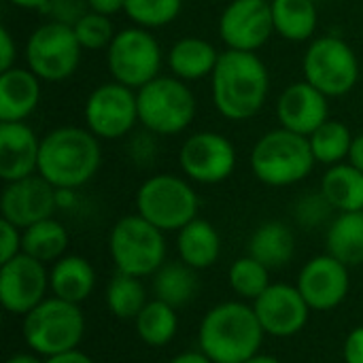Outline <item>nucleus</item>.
Segmentation results:
<instances>
[{"instance_id": "nucleus-1", "label": "nucleus", "mask_w": 363, "mask_h": 363, "mask_svg": "<svg viewBox=\"0 0 363 363\" xmlns=\"http://www.w3.org/2000/svg\"><path fill=\"white\" fill-rule=\"evenodd\" d=\"M270 83V70L257 53L225 49L211 74L213 106L228 121H249L266 106Z\"/></svg>"}, {"instance_id": "nucleus-2", "label": "nucleus", "mask_w": 363, "mask_h": 363, "mask_svg": "<svg viewBox=\"0 0 363 363\" xmlns=\"http://www.w3.org/2000/svg\"><path fill=\"white\" fill-rule=\"evenodd\" d=\"M102 140L87 128L60 125L40 138L38 174L55 189L87 185L102 166Z\"/></svg>"}, {"instance_id": "nucleus-3", "label": "nucleus", "mask_w": 363, "mask_h": 363, "mask_svg": "<svg viewBox=\"0 0 363 363\" xmlns=\"http://www.w3.org/2000/svg\"><path fill=\"white\" fill-rule=\"evenodd\" d=\"M264 328L245 302L213 306L198 330V347L213 363H245L255 357L264 342Z\"/></svg>"}, {"instance_id": "nucleus-4", "label": "nucleus", "mask_w": 363, "mask_h": 363, "mask_svg": "<svg viewBox=\"0 0 363 363\" xmlns=\"http://www.w3.org/2000/svg\"><path fill=\"white\" fill-rule=\"evenodd\" d=\"M249 166L262 185L283 189L308 179L317 166V160L308 136L279 125L255 140L249 153Z\"/></svg>"}, {"instance_id": "nucleus-5", "label": "nucleus", "mask_w": 363, "mask_h": 363, "mask_svg": "<svg viewBox=\"0 0 363 363\" xmlns=\"http://www.w3.org/2000/svg\"><path fill=\"white\" fill-rule=\"evenodd\" d=\"M138 123L143 130L164 138L183 134L196 119L198 100L191 87L168 74H160L136 91Z\"/></svg>"}, {"instance_id": "nucleus-6", "label": "nucleus", "mask_w": 363, "mask_h": 363, "mask_svg": "<svg viewBox=\"0 0 363 363\" xmlns=\"http://www.w3.org/2000/svg\"><path fill=\"white\" fill-rule=\"evenodd\" d=\"M200 198L187 177L160 172L136 191V213L162 232H179L198 217Z\"/></svg>"}, {"instance_id": "nucleus-7", "label": "nucleus", "mask_w": 363, "mask_h": 363, "mask_svg": "<svg viewBox=\"0 0 363 363\" xmlns=\"http://www.w3.org/2000/svg\"><path fill=\"white\" fill-rule=\"evenodd\" d=\"M164 234L138 213L121 217L108 234V253L117 272L138 279L155 274L166 264Z\"/></svg>"}, {"instance_id": "nucleus-8", "label": "nucleus", "mask_w": 363, "mask_h": 363, "mask_svg": "<svg viewBox=\"0 0 363 363\" xmlns=\"http://www.w3.org/2000/svg\"><path fill=\"white\" fill-rule=\"evenodd\" d=\"M304 81L328 98H342L359 83V57L355 49L336 34L315 36L302 55Z\"/></svg>"}, {"instance_id": "nucleus-9", "label": "nucleus", "mask_w": 363, "mask_h": 363, "mask_svg": "<svg viewBox=\"0 0 363 363\" xmlns=\"http://www.w3.org/2000/svg\"><path fill=\"white\" fill-rule=\"evenodd\" d=\"M23 340L32 353L51 357L79 349L85 336V317L79 304L47 298L23 317Z\"/></svg>"}, {"instance_id": "nucleus-10", "label": "nucleus", "mask_w": 363, "mask_h": 363, "mask_svg": "<svg viewBox=\"0 0 363 363\" xmlns=\"http://www.w3.org/2000/svg\"><path fill=\"white\" fill-rule=\"evenodd\" d=\"M83 57V47L74 34V28L64 21L47 19L36 26L23 45L26 66L43 83H62L70 79Z\"/></svg>"}, {"instance_id": "nucleus-11", "label": "nucleus", "mask_w": 363, "mask_h": 363, "mask_svg": "<svg viewBox=\"0 0 363 363\" xmlns=\"http://www.w3.org/2000/svg\"><path fill=\"white\" fill-rule=\"evenodd\" d=\"M164 62L166 55L153 30L138 26L117 30L113 43L106 49V68L113 81L136 91L162 74Z\"/></svg>"}, {"instance_id": "nucleus-12", "label": "nucleus", "mask_w": 363, "mask_h": 363, "mask_svg": "<svg viewBox=\"0 0 363 363\" xmlns=\"http://www.w3.org/2000/svg\"><path fill=\"white\" fill-rule=\"evenodd\" d=\"M85 128L104 140H119L132 136L138 123L136 89L117 81H106L94 87L83 106Z\"/></svg>"}, {"instance_id": "nucleus-13", "label": "nucleus", "mask_w": 363, "mask_h": 363, "mask_svg": "<svg viewBox=\"0 0 363 363\" xmlns=\"http://www.w3.org/2000/svg\"><path fill=\"white\" fill-rule=\"evenodd\" d=\"M177 160L183 177L198 185H219L228 181L238 166L234 143L215 130L189 134L183 140Z\"/></svg>"}, {"instance_id": "nucleus-14", "label": "nucleus", "mask_w": 363, "mask_h": 363, "mask_svg": "<svg viewBox=\"0 0 363 363\" xmlns=\"http://www.w3.org/2000/svg\"><path fill=\"white\" fill-rule=\"evenodd\" d=\"M225 49L257 53L274 34L270 0H230L217 21Z\"/></svg>"}, {"instance_id": "nucleus-15", "label": "nucleus", "mask_w": 363, "mask_h": 363, "mask_svg": "<svg viewBox=\"0 0 363 363\" xmlns=\"http://www.w3.org/2000/svg\"><path fill=\"white\" fill-rule=\"evenodd\" d=\"M49 289L47 264L26 253L0 264V304L6 313L26 317L47 300Z\"/></svg>"}, {"instance_id": "nucleus-16", "label": "nucleus", "mask_w": 363, "mask_h": 363, "mask_svg": "<svg viewBox=\"0 0 363 363\" xmlns=\"http://www.w3.org/2000/svg\"><path fill=\"white\" fill-rule=\"evenodd\" d=\"M296 287L311 311H334L349 296V266L330 253L317 255L302 266Z\"/></svg>"}, {"instance_id": "nucleus-17", "label": "nucleus", "mask_w": 363, "mask_h": 363, "mask_svg": "<svg viewBox=\"0 0 363 363\" xmlns=\"http://www.w3.org/2000/svg\"><path fill=\"white\" fill-rule=\"evenodd\" d=\"M57 211V189L40 174H32L19 181L4 183L0 196L2 219L11 221L19 230H26L43 219L53 217Z\"/></svg>"}, {"instance_id": "nucleus-18", "label": "nucleus", "mask_w": 363, "mask_h": 363, "mask_svg": "<svg viewBox=\"0 0 363 363\" xmlns=\"http://www.w3.org/2000/svg\"><path fill=\"white\" fill-rule=\"evenodd\" d=\"M253 311L272 338H291L300 334L311 317V306L294 285L272 283L257 300H253Z\"/></svg>"}, {"instance_id": "nucleus-19", "label": "nucleus", "mask_w": 363, "mask_h": 363, "mask_svg": "<svg viewBox=\"0 0 363 363\" xmlns=\"http://www.w3.org/2000/svg\"><path fill=\"white\" fill-rule=\"evenodd\" d=\"M274 111L281 128L311 136L330 119V98L302 79L289 83L279 94Z\"/></svg>"}, {"instance_id": "nucleus-20", "label": "nucleus", "mask_w": 363, "mask_h": 363, "mask_svg": "<svg viewBox=\"0 0 363 363\" xmlns=\"http://www.w3.org/2000/svg\"><path fill=\"white\" fill-rule=\"evenodd\" d=\"M40 138L26 121H0V179L4 183L38 174Z\"/></svg>"}, {"instance_id": "nucleus-21", "label": "nucleus", "mask_w": 363, "mask_h": 363, "mask_svg": "<svg viewBox=\"0 0 363 363\" xmlns=\"http://www.w3.org/2000/svg\"><path fill=\"white\" fill-rule=\"evenodd\" d=\"M43 98V81L28 66L0 72V121H28Z\"/></svg>"}, {"instance_id": "nucleus-22", "label": "nucleus", "mask_w": 363, "mask_h": 363, "mask_svg": "<svg viewBox=\"0 0 363 363\" xmlns=\"http://www.w3.org/2000/svg\"><path fill=\"white\" fill-rule=\"evenodd\" d=\"M221 57V51L202 36H183L172 43V47L166 53V66L170 68V74L185 81H202L211 79L217 62Z\"/></svg>"}, {"instance_id": "nucleus-23", "label": "nucleus", "mask_w": 363, "mask_h": 363, "mask_svg": "<svg viewBox=\"0 0 363 363\" xmlns=\"http://www.w3.org/2000/svg\"><path fill=\"white\" fill-rule=\"evenodd\" d=\"M51 294L70 304H83L96 287V270L81 255H64L49 270Z\"/></svg>"}, {"instance_id": "nucleus-24", "label": "nucleus", "mask_w": 363, "mask_h": 363, "mask_svg": "<svg viewBox=\"0 0 363 363\" xmlns=\"http://www.w3.org/2000/svg\"><path fill=\"white\" fill-rule=\"evenodd\" d=\"M177 251L181 262L194 270H206L213 268L221 255V236L211 221L196 217L177 232Z\"/></svg>"}, {"instance_id": "nucleus-25", "label": "nucleus", "mask_w": 363, "mask_h": 363, "mask_svg": "<svg viewBox=\"0 0 363 363\" xmlns=\"http://www.w3.org/2000/svg\"><path fill=\"white\" fill-rule=\"evenodd\" d=\"M274 34L289 43H311L319 28L317 0H270Z\"/></svg>"}, {"instance_id": "nucleus-26", "label": "nucleus", "mask_w": 363, "mask_h": 363, "mask_svg": "<svg viewBox=\"0 0 363 363\" xmlns=\"http://www.w3.org/2000/svg\"><path fill=\"white\" fill-rule=\"evenodd\" d=\"M296 236L283 221L262 223L249 238V255L270 270H281L294 259Z\"/></svg>"}, {"instance_id": "nucleus-27", "label": "nucleus", "mask_w": 363, "mask_h": 363, "mask_svg": "<svg viewBox=\"0 0 363 363\" xmlns=\"http://www.w3.org/2000/svg\"><path fill=\"white\" fill-rule=\"evenodd\" d=\"M321 191L336 213L363 211V172L342 162L330 166L321 179Z\"/></svg>"}, {"instance_id": "nucleus-28", "label": "nucleus", "mask_w": 363, "mask_h": 363, "mask_svg": "<svg viewBox=\"0 0 363 363\" xmlns=\"http://www.w3.org/2000/svg\"><path fill=\"white\" fill-rule=\"evenodd\" d=\"M328 253L342 264L362 266L363 264V211L338 213L325 234Z\"/></svg>"}, {"instance_id": "nucleus-29", "label": "nucleus", "mask_w": 363, "mask_h": 363, "mask_svg": "<svg viewBox=\"0 0 363 363\" xmlns=\"http://www.w3.org/2000/svg\"><path fill=\"white\" fill-rule=\"evenodd\" d=\"M198 270L185 262H166L153 274L155 298L170 304L172 308H183L194 302L198 294Z\"/></svg>"}, {"instance_id": "nucleus-30", "label": "nucleus", "mask_w": 363, "mask_h": 363, "mask_svg": "<svg viewBox=\"0 0 363 363\" xmlns=\"http://www.w3.org/2000/svg\"><path fill=\"white\" fill-rule=\"evenodd\" d=\"M70 236L62 221L49 217L23 230V253L43 262L55 264L66 255Z\"/></svg>"}, {"instance_id": "nucleus-31", "label": "nucleus", "mask_w": 363, "mask_h": 363, "mask_svg": "<svg viewBox=\"0 0 363 363\" xmlns=\"http://www.w3.org/2000/svg\"><path fill=\"white\" fill-rule=\"evenodd\" d=\"M138 338L153 349L166 347L174 340L179 332V317L177 308L162 300H149L147 306L140 311V315L134 319Z\"/></svg>"}, {"instance_id": "nucleus-32", "label": "nucleus", "mask_w": 363, "mask_h": 363, "mask_svg": "<svg viewBox=\"0 0 363 363\" xmlns=\"http://www.w3.org/2000/svg\"><path fill=\"white\" fill-rule=\"evenodd\" d=\"M353 136L355 134L349 130V125L338 119H328L323 125H319L308 136L317 164H323L330 168V166L347 162L351 145H353Z\"/></svg>"}, {"instance_id": "nucleus-33", "label": "nucleus", "mask_w": 363, "mask_h": 363, "mask_svg": "<svg viewBox=\"0 0 363 363\" xmlns=\"http://www.w3.org/2000/svg\"><path fill=\"white\" fill-rule=\"evenodd\" d=\"M147 289L138 277L117 272L106 287V306L117 319L130 321L147 306Z\"/></svg>"}, {"instance_id": "nucleus-34", "label": "nucleus", "mask_w": 363, "mask_h": 363, "mask_svg": "<svg viewBox=\"0 0 363 363\" xmlns=\"http://www.w3.org/2000/svg\"><path fill=\"white\" fill-rule=\"evenodd\" d=\"M185 0H125L123 15L132 26L145 30H160L174 23L183 11Z\"/></svg>"}, {"instance_id": "nucleus-35", "label": "nucleus", "mask_w": 363, "mask_h": 363, "mask_svg": "<svg viewBox=\"0 0 363 363\" xmlns=\"http://www.w3.org/2000/svg\"><path fill=\"white\" fill-rule=\"evenodd\" d=\"M270 268L257 262L251 255L238 257L228 270V283L232 291L247 300H257L272 283H270Z\"/></svg>"}, {"instance_id": "nucleus-36", "label": "nucleus", "mask_w": 363, "mask_h": 363, "mask_svg": "<svg viewBox=\"0 0 363 363\" xmlns=\"http://www.w3.org/2000/svg\"><path fill=\"white\" fill-rule=\"evenodd\" d=\"M72 28L83 51H106L117 34L113 19L94 11H85Z\"/></svg>"}, {"instance_id": "nucleus-37", "label": "nucleus", "mask_w": 363, "mask_h": 363, "mask_svg": "<svg viewBox=\"0 0 363 363\" xmlns=\"http://www.w3.org/2000/svg\"><path fill=\"white\" fill-rule=\"evenodd\" d=\"M334 208L328 202V198L323 196V191H311L298 198L296 206H294V217L296 221L306 228V230H315L321 223H325L332 217Z\"/></svg>"}, {"instance_id": "nucleus-38", "label": "nucleus", "mask_w": 363, "mask_h": 363, "mask_svg": "<svg viewBox=\"0 0 363 363\" xmlns=\"http://www.w3.org/2000/svg\"><path fill=\"white\" fill-rule=\"evenodd\" d=\"M23 253V230L6 219H0V264Z\"/></svg>"}, {"instance_id": "nucleus-39", "label": "nucleus", "mask_w": 363, "mask_h": 363, "mask_svg": "<svg viewBox=\"0 0 363 363\" xmlns=\"http://www.w3.org/2000/svg\"><path fill=\"white\" fill-rule=\"evenodd\" d=\"M157 138L160 136H155V134H151L147 130H143L138 134H132L130 147H128V153H130L132 162L145 166L151 160H155V155H157Z\"/></svg>"}, {"instance_id": "nucleus-40", "label": "nucleus", "mask_w": 363, "mask_h": 363, "mask_svg": "<svg viewBox=\"0 0 363 363\" xmlns=\"http://www.w3.org/2000/svg\"><path fill=\"white\" fill-rule=\"evenodd\" d=\"M87 11V2L85 0H51L49 6L43 11L47 15H51L49 19L53 21H64L74 26L77 19Z\"/></svg>"}, {"instance_id": "nucleus-41", "label": "nucleus", "mask_w": 363, "mask_h": 363, "mask_svg": "<svg viewBox=\"0 0 363 363\" xmlns=\"http://www.w3.org/2000/svg\"><path fill=\"white\" fill-rule=\"evenodd\" d=\"M17 55H19V49H17V40L13 38L11 30L6 26L0 28V72L17 66Z\"/></svg>"}, {"instance_id": "nucleus-42", "label": "nucleus", "mask_w": 363, "mask_h": 363, "mask_svg": "<svg viewBox=\"0 0 363 363\" xmlns=\"http://www.w3.org/2000/svg\"><path fill=\"white\" fill-rule=\"evenodd\" d=\"M345 363H363V325L353 328L342 347Z\"/></svg>"}, {"instance_id": "nucleus-43", "label": "nucleus", "mask_w": 363, "mask_h": 363, "mask_svg": "<svg viewBox=\"0 0 363 363\" xmlns=\"http://www.w3.org/2000/svg\"><path fill=\"white\" fill-rule=\"evenodd\" d=\"M87 2V11L113 17L117 13H123V4L125 0H85Z\"/></svg>"}, {"instance_id": "nucleus-44", "label": "nucleus", "mask_w": 363, "mask_h": 363, "mask_svg": "<svg viewBox=\"0 0 363 363\" xmlns=\"http://www.w3.org/2000/svg\"><path fill=\"white\" fill-rule=\"evenodd\" d=\"M45 363H94V359L89 355H85L83 351L72 349V351H66V353H57V355L47 357Z\"/></svg>"}, {"instance_id": "nucleus-45", "label": "nucleus", "mask_w": 363, "mask_h": 363, "mask_svg": "<svg viewBox=\"0 0 363 363\" xmlns=\"http://www.w3.org/2000/svg\"><path fill=\"white\" fill-rule=\"evenodd\" d=\"M349 164H353L357 170L363 172V132L353 136V145H351V151H349Z\"/></svg>"}, {"instance_id": "nucleus-46", "label": "nucleus", "mask_w": 363, "mask_h": 363, "mask_svg": "<svg viewBox=\"0 0 363 363\" xmlns=\"http://www.w3.org/2000/svg\"><path fill=\"white\" fill-rule=\"evenodd\" d=\"M168 363H213L202 351H187V353H179L177 357H172Z\"/></svg>"}, {"instance_id": "nucleus-47", "label": "nucleus", "mask_w": 363, "mask_h": 363, "mask_svg": "<svg viewBox=\"0 0 363 363\" xmlns=\"http://www.w3.org/2000/svg\"><path fill=\"white\" fill-rule=\"evenodd\" d=\"M6 2L21 9V11H40L43 13L49 6L51 0H6Z\"/></svg>"}, {"instance_id": "nucleus-48", "label": "nucleus", "mask_w": 363, "mask_h": 363, "mask_svg": "<svg viewBox=\"0 0 363 363\" xmlns=\"http://www.w3.org/2000/svg\"><path fill=\"white\" fill-rule=\"evenodd\" d=\"M4 363H45L36 357V353H15Z\"/></svg>"}, {"instance_id": "nucleus-49", "label": "nucleus", "mask_w": 363, "mask_h": 363, "mask_svg": "<svg viewBox=\"0 0 363 363\" xmlns=\"http://www.w3.org/2000/svg\"><path fill=\"white\" fill-rule=\"evenodd\" d=\"M245 363H283V362H281V359H277V357H272V355H262V353H257L255 357L247 359Z\"/></svg>"}]
</instances>
